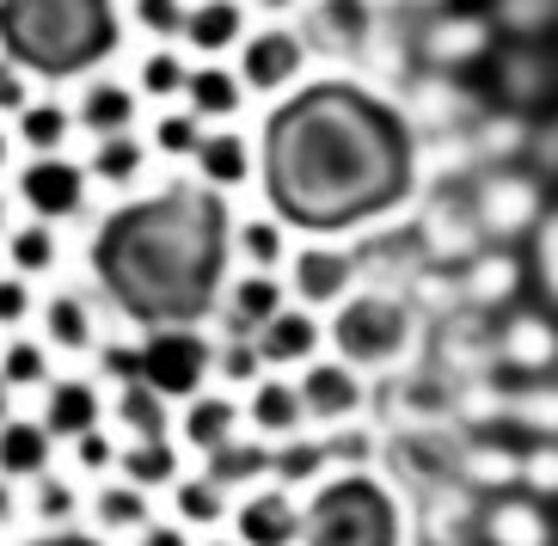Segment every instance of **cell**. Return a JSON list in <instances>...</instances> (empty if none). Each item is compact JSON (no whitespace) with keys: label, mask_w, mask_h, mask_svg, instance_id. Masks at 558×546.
Segmentation results:
<instances>
[{"label":"cell","mask_w":558,"mask_h":546,"mask_svg":"<svg viewBox=\"0 0 558 546\" xmlns=\"http://www.w3.org/2000/svg\"><path fill=\"white\" fill-rule=\"evenodd\" d=\"M411 184V135L362 86H307L264 130V191L307 233L380 216Z\"/></svg>","instance_id":"1"},{"label":"cell","mask_w":558,"mask_h":546,"mask_svg":"<svg viewBox=\"0 0 558 546\" xmlns=\"http://www.w3.org/2000/svg\"><path fill=\"white\" fill-rule=\"evenodd\" d=\"M93 270L130 319L191 326L215 307L228 270V209L209 191L130 203L93 240Z\"/></svg>","instance_id":"2"},{"label":"cell","mask_w":558,"mask_h":546,"mask_svg":"<svg viewBox=\"0 0 558 546\" xmlns=\"http://www.w3.org/2000/svg\"><path fill=\"white\" fill-rule=\"evenodd\" d=\"M117 44L111 0H0V50L19 74L68 81Z\"/></svg>","instance_id":"3"},{"label":"cell","mask_w":558,"mask_h":546,"mask_svg":"<svg viewBox=\"0 0 558 546\" xmlns=\"http://www.w3.org/2000/svg\"><path fill=\"white\" fill-rule=\"evenodd\" d=\"M307 546H399V510L368 473H338L301 515Z\"/></svg>","instance_id":"4"},{"label":"cell","mask_w":558,"mask_h":546,"mask_svg":"<svg viewBox=\"0 0 558 546\" xmlns=\"http://www.w3.org/2000/svg\"><path fill=\"white\" fill-rule=\"evenodd\" d=\"M209 375V344L191 326H154L148 344L135 350V381L160 399H191Z\"/></svg>","instance_id":"5"},{"label":"cell","mask_w":558,"mask_h":546,"mask_svg":"<svg viewBox=\"0 0 558 546\" xmlns=\"http://www.w3.org/2000/svg\"><path fill=\"white\" fill-rule=\"evenodd\" d=\"M338 350L350 363H387L405 350V307L387 295H362L338 314Z\"/></svg>","instance_id":"6"},{"label":"cell","mask_w":558,"mask_h":546,"mask_svg":"<svg viewBox=\"0 0 558 546\" xmlns=\"http://www.w3.org/2000/svg\"><path fill=\"white\" fill-rule=\"evenodd\" d=\"M485 546H553V515L541 510L534 492H504L478 510Z\"/></svg>","instance_id":"7"},{"label":"cell","mask_w":558,"mask_h":546,"mask_svg":"<svg viewBox=\"0 0 558 546\" xmlns=\"http://www.w3.org/2000/svg\"><path fill=\"white\" fill-rule=\"evenodd\" d=\"M81 172L68 160H37V166H25V179H19V197L32 203L44 221H56V216H74L81 209Z\"/></svg>","instance_id":"8"},{"label":"cell","mask_w":558,"mask_h":546,"mask_svg":"<svg viewBox=\"0 0 558 546\" xmlns=\"http://www.w3.org/2000/svg\"><path fill=\"white\" fill-rule=\"evenodd\" d=\"M240 541H246V546H295L301 541L295 503H289L282 492L246 497V510H240Z\"/></svg>","instance_id":"9"},{"label":"cell","mask_w":558,"mask_h":546,"mask_svg":"<svg viewBox=\"0 0 558 546\" xmlns=\"http://www.w3.org/2000/svg\"><path fill=\"white\" fill-rule=\"evenodd\" d=\"M0 473L7 480H37L50 473V430L37 417H7L0 424Z\"/></svg>","instance_id":"10"},{"label":"cell","mask_w":558,"mask_h":546,"mask_svg":"<svg viewBox=\"0 0 558 546\" xmlns=\"http://www.w3.org/2000/svg\"><path fill=\"white\" fill-rule=\"evenodd\" d=\"M313 344H319V326H313L307 314H270L258 326V338H252V350H258V363H307Z\"/></svg>","instance_id":"11"},{"label":"cell","mask_w":558,"mask_h":546,"mask_svg":"<svg viewBox=\"0 0 558 546\" xmlns=\"http://www.w3.org/2000/svg\"><path fill=\"white\" fill-rule=\"evenodd\" d=\"M44 430L50 436H86V430H99V393L86 381H56L50 399H44Z\"/></svg>","instance_id":"12"},{"label":"cell","mask_w":558,"mask_h":546,"mask_svg":"<svg viewBox=\"0 0 558 546\" xmlns=\"http://www.w3.org/2000/svg\"><path fill=\"white\" fill-rule=\"evenodd\" d=\"M295 393H301V405H307L313 417H350L356 412V399H362V387H356L350 368L319 363V368H307V381H301Z\"/></svg>","instance_id":"13"},{"label":"cell","mask_w":558,"mask_h":546,"mask_svg":"<svg viewBox=\"0 0 558 546\" xmlns=\"http://www.w3.org/2000/svg\"><path fill=\"white\" fill-rule=\"evenodd\" d=\"M295 68H301V37L264 32V37H252V44H246V81H252V86L295 81Z\"/></svg>","instance_id":"14"},{"label":"cell","mask_w":558,"mask_h":546,"mask_svg":"<svg viewBox=\"0 0 558 546\" xmlns=\"http://www.w3.org/2000/svg\"><path fill=\"white\" fill-rule=\"evenodd\" d=\"M117 466H123V480H130L135 492L179 480V454H172V442H166V436H135V442L117 454Z\"/></svg>","instance_id":"15"},{"label":"cell","mask_w":558,"mask_h":546,"mask_svg":"<svg viewBox=\"0 0 558 546\" xmlns=\"http://www.w3.org/2000/svg\"><path fill=\"white\" fill-rule=\"evenodd\" d=\"M344 282H350V258L344 252H326V246H313L295 258V289L307 301H338L344 295Z\"/></svg>","instance_id":"16"},{"label":"cell","mask_w":558,"mask_h":546,"mask_svg":"<svg viewBox=\"0 0 558 546\" xmlns=\"http://www.w3.org/2000/svg\"><path fill=\"white\" fill-rule=\"evenodd\" d=\"M270 314H282V289L270 277H246L233 282V301H228V326L233 331H258Z\"/></svg>","instance_id":"17"},{"label":"cell","mask_w":558,"mask_h":546,"mask_svg":"<svg viewBox=\"0 0 558 546\" xmlns=\"http://www.w3.org/2000/svg\"><path fill=\"white\" fill-rule=\"evenodd\" d=\"M252 417H258V430L289 436L301 417H307V405H301V393L289 381H258V393H252Z\"/></svg>","instance_id":"18"},{"label":"cell","mask_w":558,"mask_h":546,"mask_svg":"<svg viewBox=\"0 0 558 546\" xmlns=\"http://www.w3.org/2000/svg\"><path fill=\"white\" fill-rule=\"evenodd\" d=\"M258 473H270V454L264 448H252V442H221V448H209V480L228 492V485H246V480H258Z\"/></svg>","instance_id":"19"},{"label":"cell","mask_w":558,"mask_h":546,"mask_svg":"<svg viewBox=\"0 0 558 546\" xmlns=\"http://www.w3.org/2000/svg\"><path fill=\"white\" fill-rule=\"evenodd\" d=\"M130 117H135V99L123 93V86H86V99H81V123H86V130L123 135V130H130Z\"/></svg>","instance_id":"20"},{"label":"cell","mask_w":558,"mask_h":546,"mask_svg":"<svg viewBox=\"0 0 558 546\" xmlns=\"http://www.w3.org/2000/svg\"><path fill=\"white\" fill-rule=\"evenodd\" d=\"M184 32H191L197 50H228L233 37H240V7L233 0H209V7H197V13L184 19Z\"/></svg>","instance_id":"21"},{"label":"cell","mask_w":558,"mask_h":546,"mask_svg":"<svg viewBox=\"0 0 558 546\" xmlns=\"http://www.w3.org/2000/svg\"><path fill=\"white\" fill-rule=\"evenodd\" d=\"M233 436V399H197L184 412V442L197 448H221Z\"/></svg>","instance_id":"22"},{"label":"cell","mask_w":558,"mask_h":546,"mask_svg":"<svg viewBox=\"0 0 558 546\" xmlns=\"http://www.w3.org/2000/svg\"><path fill=\"white\" fill-rule=\"evenodd\" d=\"M117 417H123V430H130V436H166V399L148 393L142 381L123 387V399H117Z\"/></svg>","instance_id":"23"},{"label":"cell","mask_w":558,"mask_h":546,"mask_svg":"<svg viewBox=\"0 0 558 546\" xmlns=\"http://www.w3.org/2000/svg\"><path fill=\"white\" fill-rule=\"evenodd\" d=\"M197 160H203V172H209V184L246 179V148H240V135H209V142H197Z\"/></svg>","instance_id":"24"},{"label":"cell","mask_w":558,"mask_h":546,"mask_svg":"<svg viewBox=\"0 0 558 546\" xmlns=\"http://www.w3.org/2000/svg\"><path fill=\"white\" fill-rule=\"evenodd\" d=\"M184 93H191V105H197L203 117H228L233 105H240V86H233V74H221V68L191 74V81H184Z\"/></svg>","instance_id":"25"},{"label":"cell","mask_w":558,"mask_h":546,"mask_svg":"<svg viewBox=\"0 0 558 546\" xmlns=\"http://www.w3.org/2000/svg\"><path fill=\"white\" fill-rule=\"evenodd\" d=\"M99 522L105 529H148V497L135 492V485H105L99 492Z\"/></svg>","instance_id":"26"},{"label":"cell","mask_w":558,"mask_h":546,"mask_svg":"<svg viewBox=\"0 0 558 546\" xmlns=\"http://www.w3.org/2000/svg\"><path fill=\"white\" fill-rule=\"evenodd\" d=\"M50 338L62 350H86V344H93V314H86V301H74V295H56L50 301Z\"/></svg>","instance_id":"27"},{"label":"cell","mask_w":558,"mask_h":546,"mask_svg":"<svg viewBox=\"0 0 558 546\" xmlns=\"http://www.w3.org/2000/svg\"><path fill=\"white\" fill-rule=\"evenodd\" d=\"M504 344H509V363L515 368H546L553 363V331H546L541 319H515Z\"/></svg>","instance_id":"28"},{"label":"cell","mask_w":558,"mask_h":546,"mask_svg":"<svg viewBox=\"0 0 558 546\" xmlns=\"http://www.w3.org/2000/svg\"><path fill=\"white\" fill-rule=\"evenodd\" d=\"M0 381L7 387H44L50 381V356L19 338V344H7V356H0Z\"/></svg>","instance_id":"29"},{"label":"cell","mask_w":558,"mask_h":546,"mask_svg":"<svg viewBox=\"0 0 558 546\" xmlns=\"http://www.w3.org/2000/svg\"><path fill=\"white\" fill-rule=\"evenodd\" d=\"M221 497H228V492H221L209 473H203V480H184L179 492H172V503H179V522H215V515L228 510Z\"/></svg>","instance_id":"30"},{"label":"cell","mask_w":558,"mask_h":546,"mask_svg":"<svg viewBox=\"0 0 558 546\" xmlns=\"http://www.w3.org/2000/svg\"><path fill=\"white\" fill-rule=\"evenodd\" d=\"M19 135H25V142H32L37 154H50L56 142L68 135V117H62V105H25V111H19Z\"/></svg>","instance_id":"31"},{"label":"cell","mask_w":558,"mask_h":546,"mask_svg":"<svg viewBox=\"0 0 558 546\" xmlns=\"http://www.w3.org/2000/svg\"><path fill=\"white\" fill-rule=\"evenodd\" d=\"M319 466H326V448H319V442H289V448H277V454H270V473H277L282 485L313 480Z\"/></svg>","instance_id":"32"},{"label":"cell","mask_w":558,"mask_h":546,"mask_svg":"<svg viewBox=\"0 0 558 546\" xmlns=\"http://www.w3.org/2000/svg\"><path fill=\"white\" fill-rule=\"evenodd\" d=\"M37 522H50V529H68L74 522V485L56 480V473H37Z\"/></svg>","instance_id":"33"},{"label":"cell","mask_w":558,"mask_h":546,"mask_svg":"<svg viewBox=\"0 0 558 546\" xmlns=\"http://www.w3.org/2000/svg\"><path fill=\"white\" fill-rule=\"evenodd\" d=\"M13 265H19V270H50V265H56V233L44 228V221L13 233Z\"/></svg>","instance_id":"34"},{"label":"cell","mask_w":558,"mask_h":546,"mask_svg":"<svg viewBox=\"0 0 558 546\" xmlns=\"http://www.w3.org/2000/svg\"><path fill=\"white\" fill-rule=\"evenodd\" d=\"M135 166H142V148H135L130 135H105V148H99V172L111 184L135 179Z\"/></svg>","instance_id":"35"},{"label":"cell","mask_w":558,"mask_h":546,"mask_svg":"<svg viewBox=\"0 0 558 546\" xmlns=\"http://www.w3.org/2000/svg\"><path fill=\"white\" fill-rule=\"evenodd\" d=\"M240 246H246L252 265H277L282 258V233L270 228V221H252V228H240Z\"/></svg>","instance_id":"36"},{"label":"cell","mask_w":558,"mask_h":546,"mask_svg":"<svg viewBox=\"0 0 558 546\" xmlns=\"http://www.w3.org/2000/svg\"><path fill=\"white\" fill-rule=\"evenodd\" d=\"M111 461H117V448H111V436H105V430L74 436V466H81V473H105Z\"/></svg>","instance_id":"37"},{"label":"cell","mask_w":558,"mask_h":546,"mask_svg":"<svg viewBox=\"0 0 558 546\" xmlns=\"http://www.w3.org/2000/svg\"><path fill=\"white\" fill-rule=\"evenodd\" d=\"M135 19L148 32H184V7L179 0H135Z\"/></svg>","instance_id":"38"},{"label":"cell","mask_w":558,"mask_h":546,"mask_svg":"<svg viewBox=\"0 0 558 546\" xmlns=\"http://www.w3.org/2000/svg\"><path fill=\"white\" fill-rule=\"evenodd\" d=\"M142 86H148V93H179V86H184V68L172 62V56H154V62L142 68Z\"/></svg>","instance_id":"39"},{"label":"cell","mask_w":558,"mask_h":546,"mask_svg":"<svg viewBox=\"0 0 558 546\" xmlns=\"http://www.w3.org/2000/svg\"><path fill=\"white\" fill-rule=\"evenodd\" d=\"M25 307H32V289H25L19 277H0V326H19Z\"/></svg>","instance_id":"40"},{"label":"cell","mask_w":558,"mask_h":546,"mask_svg":"<svg viewBox=\"0 0 558 546\" xmlns=\"http://www.w3.org/2000/svg\"><path fill=\"white\" fill-rule=\"evenodd\" d=\"M197 142H203V135H197V123H191V117H166V123H160V148L166 154H191Z\"/></svg>","instance_id":"41"},{"label":"cell","mask_w":558,"mask_h":546,"mask_svg":"<svg viewBox=\"0 0 558 546\" xmlns=\"http://www.w3.org/2000/svg\"><path fill=\"white\" fill-rule=\"evenodd\" d=\"M258 350L252 344H228V356H221V375H228V381H252V375H258Z\"/></svg>","instance_id":"42"},{"label":"cell","mask_w":558,"mask_h":546,"mask_svg":"<svg viewBox=\"0 0 558 546\" xmlns=\"http://www.w3.org/2000/svg\"><path fill=\"white\" fill-rule=\"evenodd\" d=\"M25 105H32L25 99V81H19V68L7 62L0 68V111H25Z\"/></svg>","instance_id":"43"},{"label":"cell","mask_w":558,"mask_h":546,"mask_svg":"<svg viewBox=\"0 0 558 546\" xmlns=\"http://www.w3.org/2000/svg\"><path fill=\"white\" fill-rule=\"evenodd\" d=\"M319 448H326V461H344V466H362V454H368L362 436H331V442H319Z\"/></svg>","instance_id":"44"},{"label":"cell","mask_w":558,"mask_h":546,"mask_svg":"<svg viewBox=\"0 0 558 546\" xmlns=\"http://www.w3.org/2000/svg\"><path fill=\"white\" fill-rule=\"evenodd\" d=\"M32 546H105L99 534H81V529H50V534H37Z\"/></svg>","instance_id":"45"},{"label":"cell","mask_w":558,"mask_h":546,"mask_svg":"<svg viewBox=\"0 0 558 546\" xmlns=\"http://www.w3.org/2000/svg\"><path fill=\"white\" fill-rule=\"evenodd\" d=\"M135 546H184V529H160V522H148V529H135Z\"/></svg>","instance_id":"46"},{"label":"cell","mask_w":558,"mask_h":546,"mask_svg":"<svg viewBox=\"0 0 558 546\" xmlns=\"http://www.w3.org/2000/svg\"><path fill=\"white\" fill-rule=\"evenodd\" d=\"M7 417H13V387L0 381V424H7Z\"/></svg>","instance_id":"47"},{"label":"cell","mask_w":558,"mask_h":546,"mask_svg":"<svg viewBox=\"0 0 558 546\" xmlns=\"http://www.w3.org/2000/svg\"><path fill=\"white\" fill-rule=\"evenodd\" d=\"M13 515V492H7V480H0V522Z\"/></svg>","instance_id":"48"},{"label":"cell","mask_w":558,"mask_h":546,"mask_svg":"<svg viewBox=\"0 0 558 546\" xmlns=\"http://www.w3.org/2000/svg\"><path fill=\"white\" fill-rule=\"evenodd\" d=\"M0 160H7V135H0Z\"/></svg>","instance_id":"49"},{"label":"cell","mask_w":558,"mask_h":546,"mask_svg":"<svg viewBox=\"0 0 558 546\" xmlns=\"http://www.w3.org/2000/svg\"><path fill=\"white\" fill-rule=\"evenodd\" d=\"M0 221H7V197H0Z\"/></svg>","instance_id":"50"},{"label":"cell","mask_w":558,"mask_h":546,"mask_svg":"<svg viewBox=\"0 0 558 546\" xmlns=\"http://www.w3.org/2000/svg\"><path fill=\"white\" fill-rule=\"evenodd\" d=\"M209 546H228V541H209Z\"/></svg>","instance_id":"51"}]
</instances>
